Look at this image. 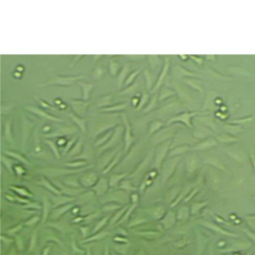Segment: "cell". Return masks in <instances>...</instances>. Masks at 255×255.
Listing matches in <instances>:
<instances>
[{
  "mask_svg": "<svg viewBox=\"0 0 255 255\" xmlns=\"http://www.w3.org/2000/svg\"><path fill=\"white\" fill-rule=\"evenodd\" d=\"M107 219V218H105V219H103V220H102V221H101L98 224V225H97V226H96V227L95 228L96 231V230H98L99 228H100L102 226H103V225H104V224H105V223Z\"/></svg>",
  "mask_w": 255,
  "mask_h": 255,
  "instance_id": "obj_1",
  "label": "cell"
},
{
  "mask_svg": "<svg viewBox=\"0 0 255 255\" xmlns=\"http://www.w3.org/2000/svg\"><path fill=\"white\" fill-rule=\"evenodd\" d=\"M35 239H36V236H35V234H34L32 237V242H31V244H30V250L33 249L34 245L35 244Z\"/></svg>",
  "mask_w": 255,
  "mask_h": 255,
  "instance_id": "obj_2",
  "label": "cell"
},
{
  "mask_svg": "<svg viewBox=\"0 0 255 255\" xmlns=\"http://www.w3.org/2000/svg\"><path fill=\"white\" fill-rule=\"evenodd\" d=\"M38 220V218H34V219H33L32 220H30L28 222V224H34V223H35V222H36V221H37Z\"/></svg>",
  "mask_w": 255,
  "mask_h": 255,
  "instance_id": "obj_3",
  "label": "cell"
},
{
  "mask_svg": "<svg viewBox=\"0 0 255 255\" xmlns=\"http://www.w3.org/2000/svg\"><path fill=\"white\" fill-rule=\"evenodd\" d=\"M49 249H45V251H44V255H47L48 252H49Z\"/></svg>",
  "mask_w": 255,
  "mask_h": 255,
  "instance_id": "obj_4",
  "label": "cell"
},
{
  "mask_svg": "<svg viewBox=\"0 0 255 255\" xmlns=\"http://www.w3.org/2000/svg\"><path fill=\"white\" fill-rule=\"evenodd\" d=\"M105 255H108V251L107 250H106V252Z\"/></svg>",
  "mask_w": 255,
  "mask_h": 255,
  "instance_id": "obj_5",
  "label": "cell"
}]
</instances>
